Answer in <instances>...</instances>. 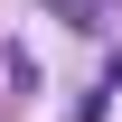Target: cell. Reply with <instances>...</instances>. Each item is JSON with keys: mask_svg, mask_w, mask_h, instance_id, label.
Masks as SVG:
<instances>
[{"mask_svg": "<svg viewBox=\"0 0 122 122\" xmlns=\"http://www.w3.org/2000/svg\"><path fill=\"white\" fill-rule=\"evenodd\" d=\"M56 19H75V28H103V0H47Z\"/></svg>", "mask_w": 122, "mask_h": 122, "instance_id": "obj_1", "label": "cell"}]
</instances>
